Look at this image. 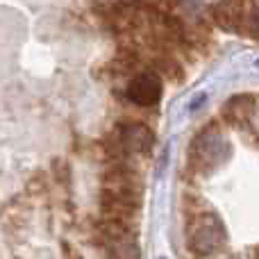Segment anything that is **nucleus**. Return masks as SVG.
<instances>
[{"label": "nucleus", "instance_id": "nucleus-7", "mask_svg": "<svg viewBox=\"0 0 259 259\" xmlns=\"http://www.w3.org/2000/svg\"><path fill=\"white\" fill-rule=\"evenodd\" d=\"M241 30L246 32L248 36H252V39L259 41V7L257 9H248V12H246Z\"/></svg>", "mask_w": 259, "mask_h": 259}, {"label": "nucleus", "instance_id": "nucleus-3", "mask_svg": "<svg viewBox=\"0 0 259 259\" xmlns=\"http://www.w3.org/2000/svg\"><path fill=\"white\" fill-rule=\"evenodd\" d=\"M164 87H161V77L150 68H143L134 77H130L125 87V100L132 103L134 107H155L161 100Z\"/></svg>", "mask_w": 259, "mask_h": 259}, {"label": "nucleus", "instance_id": "nucleus-4", "mask_svg": "<svg viewBox=\"0 0 259 259\" xmlns=\"http://www.w3.org/2000/svg\"><path fill=\"white\" fill-rule=\"evenodd\" d=\"M114 137L121 141V146L125 148L130 155H150L152 146H155V132L146 125L143 121H121L114 127Z\"/></svg>", "mask_w": 259, "mask_h": 259}, {"label": "nucleus", "instance_id": "nucleus-8", "mask_svg": "<svg viewBox=\"0 0 259 259\" xmlns=\"http://www.w3.org/2000/svg\"><path fill=\"white\" fill-rule=\"evenodd\" d=\"M200 3H202V0H180V5H184V7L191 9V12H193V9H196Z\"/></svg>", "mask_w": 259, "mask_h": 259}, {"label": "nucleus", "instance_id": "nucleus-6", "mask_svg": "<svg viewBox=\"0 0 259 259\" xmlns=\"http://www.w3.org/2000/svg\"><path fill=\"white\" fill-rule=\"evenodd\" d=\"M243 16L246 12L234 0H216L209 7V18L214 21V25L228 32H241Z\"/></svg>", "mask_w": 259, "mask_h": 259}, {"label": "nucleus", "instance_id": "nucleus-1", "mask_svg": "<svg viewBox=\"0 0 259 259\" xmlns=\"http://www.w3.org/2000/svg\"><path fill=\"white\" fill-rule=\"evenodd\" d=\"M232 155V146L223 137L221 121H209L193 134L187 148V170L193 178H207L211 170L221 168Z\"/></svg>", "mask_w": 259, "mask_h": 259}, {"label": "nucleus", "instance_id": "nucleus-9", "mask_svg": "<svg viewBox=\"0 0 259 259\" xmlns=\"http://www.w3.org/2000/svg\"><path fill=\"white\" fill-rule=\"evenodd\" d=\"M248 257H250V259H259V246L252 248V250H250V255H248Z\"/></svg>", "mask_w": 259, "mask_h": 259}, {"label": "nucleus", "instance_id": "nucleus-2", "mask_svg": "<svg viewBox=\"0 0 259 259\" xmlns=\"http://www.w3.org/2000/svg\"><path fill=\"white\" fill-rule=\"evenodd\" d=\"M228 243V228L223 219L214 211L187 216L184 225V248L193 259H207L221 252Z\"/></svg>", "mask_w": 259, "mask_h": 259}, {"label": "nucleus", "instance_id": "nucleus-5", "mask_svg": "<svg viewBox=\"0 0 259 259\" xmlns=\"http://www.w3.org/2000/svg\"><path fill=\"white\" fill-rule=\"evenodd\" d=\"M257 112V100L250 94H237L232 98H228L221 107L219 121L228 127H234L237 132H241L246 125L252 123V116Z\"/></svg>", "mask_w": 259, "mask_h": 259}, {"label": "nucleus", "instance_id": "nucleus-10", "mask_svg": "<svg viewBox=\"0 0 259 259\" xmlns=\"http://www.w3.org/2000/svg\"><path fill=\"white\" fill-rule=\"evenodd\" d=\"M216 259H241V257H216Z\"/></svg>", "mask_w": 259, "mask_h": 259}]
</instances>
